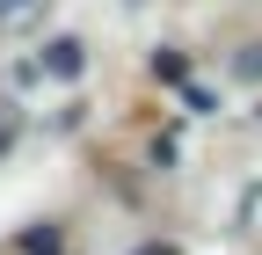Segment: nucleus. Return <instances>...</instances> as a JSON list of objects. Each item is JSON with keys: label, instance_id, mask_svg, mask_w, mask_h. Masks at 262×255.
I'll return each mask as SVG.
<instances>
[{"label": "nucleus", "instance_id": "1", "mask_svg": "<svg viewBox=\"0 0 262 255\" xmlns=\"http://www.w3.org/2000/svg\"><path fill=\"white\" fill-rule=\"evenodd\" d=\"M80 66H88L80 37H58V44H44V73H58V80H80Z\"/></svg>", "mask_w": 262, "mask_h": 255}, {"label": "nucleus", "instance_id": "3", "mask_svg": "<svg viewBox=\"0 0 262 255\" xmlns=\"http://www.w3.org/2000/svg\"><path fill=\"white\" fill-rule=\"evenodd\" d=\"M146 255H175V248H146Z\"/></svg>", "mask_w": 262, "mask_h": 255}, {"label": "nucleus", "instance_id": "2", "mask_svg": "<svg viewBox=\"0 0 262 255\" xmlns=\"http://www.w3.org/2000/svg\"><path fill=\"white\" fill-rule=\"evenodd\" d=\"M233 66H241V80H262V44H248V51L233 58Z\"/></svg>", "mask_w": 262, "mask_h": 255}]
</instances>
